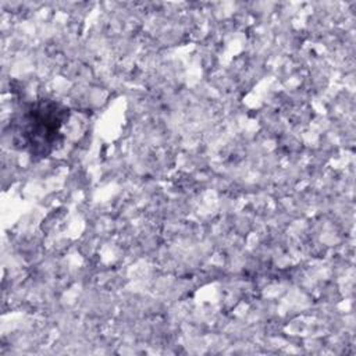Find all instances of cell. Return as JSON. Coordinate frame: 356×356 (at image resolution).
<instances>
[{"label": "cell", "mask_w": 356, "mask_h": 356, "mask_svg": "<svg viewBox=\"0 0 356 356\" xmlns=\"http://www.w3.org/2000/svg\"><path fill=\"white\" fill-rule=\"evenodd\" d=\"M70 115L68 108L51 100L29 104L17 118L14 140L31 156L46 157L61 142V127Z\"/></svg>", "instance_id": "cell-1"}]
</instances>
